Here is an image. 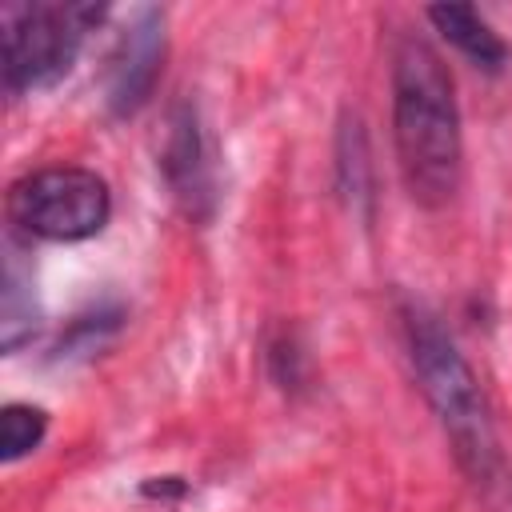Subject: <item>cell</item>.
Segmentation results:
<instances>
[{
    "mask_svg": "<svg viewBox=\"0 0 512 512\" xmlns=\"http://www.w3.org/2000/svg\"><path fill=\"white\" fill-rule=\"evenodd\" d=\"M392 148L412 204L448 208L464 180V120L444 56L416 32L392 44Z\"/></svg>",
    "mask_w": 512,
    "mask_h": 512,
    "instance_id": "1",
    "label": "cell"
},
{
    "mask_svg": "<svg viewBox=\"0 0 512 512\" xmlns=\"http://www.w3.org/2000/svg\"><path fill=\"white\" fill-rule=\"evenodd\" d=\"M400 328H404V348H408V364L416 376L420 396L428 400L456 468L464 472V480L496 500L512 492V464L504 456L488 396L480 388L476 368L468 364V356L460 352L456 336L444 328V320L416 296L400 300Z\"/></svg>",
    "mask_w": 512,
    "mask_h": 512,
    "instance_id": "2",
    "label": "cell"
},
{
    "mask_svg": "<svg viewBox=\"0 0 512 512\" xmlns=\"http://www.w3.org/2000/svg\"><path fill=\"white\" fill-rule=\"evenodd\" d=\"M108 20V4L92 0H32L0 8L4 40V88L8 96H32L56 88L80 60L88 32Z\"/></svg>",
    "mask_w": 512,
    "mask_h": 512,
    "instance_id": "3",
    "label": "cell"
},
{
    "mask_svg": "<svg viewBox=\"0 0 512 512\" xmlns=\"http://www.w3.org/2000/svg\"><path fill=\"white\" fill-rule=\"evenodd\" d=\"M8 220L20 236L40 244H80L108 228L112 188L96 168L48 164L24 172L8 188Z\"/></svg>",
    "mask_w": 512,
    "mask_h": 512,
    "instance_id": "4",
    "label": "cell"
},
{
    "mask_svg": "<svg viewBox=\"0 0 512 512\" xmlns=\"http://www.w3.org/2000/svg\"><path fill=\"white\" fill-rule=\"evenodd\" d=\"M160 180L172 196V204L192 224H208L220 208V176H216V152L204 124V112L192 96H180L164 116V136L156 152Z\"/></svg>",
    "mask_w": 512,
    "mask_h": 512,
    "instance_id": "5",
    "label": "cell"
},
{
    "mask_svg": "<svg viewBox=\"0 0 512 512\" xmlns=\"http://www.w3.org/2000/svg\"><path fill=\"white\" fill-rule=\"evenodd\" d=\"M164 56H168L164 8H156V4L132 8L108 48V60H104V104L112 116L128 120L152 100L160 72H164Z\"/></svg>",
    "mask_w": 512,
    "mask_h": 512,
    "instance_id": "6",
    "label": "cell"
},
{
    "mask_svg": "<svg viewBox=\"0 0 512 512\" xmlns=\"http://www.w3.org/2000/svg\"><path fill=\"white\" fill-rule=\"evenodd\" d=\"M424 16L472 68H480L488 76H500L508 68L512 48L488 24V16L480 8H472V4H432V8H424Z\"/></svg>",
    "mask_w": 512,
    "mask_h": 512,
    "instance_id": "7",
    "label": "cell"
},
{
    "mask_svg": "<svg viewBox=\"0 0 512 512\" xmlns=\"http://www.w3.org/2000/svg\"><path fill=\"white\" fill-rule=\"evenodd\" d=\"M40 332V300L32 292V272L16 264V256L4 260L0 276V348L16 356L24 344H32Z\"/></svg>",
    "mask_w": 512,
    "mask_h": 512,
    "instance_id": "8",
    "label": "cell"
},
{
    "mask_svg": "<svg viewBox=\"0 0 512 512\" xmlns=\"http://www.w3.org/2000/svg\"><path fill=\"white\" fill-rule=\"evenodd\" d=\"M336 172H340V192L348 196L352 212L372 208V152H368V136H364V124L360 116H344L340 124V136H336Z\"/></svg>",
    "mask_w": 512,
    "mask_h": 512,
    "instance_id": "9",
    "label": "cell"
},
{
    "mask_svg": "<svg viewBox=\"0 0 512 512\" xmlns=\"http://www.w3.org/2000/svg\"><path fill=\"white\" fill-rule=\"evenodd\" d=\"M48 436V408L32 404V400H8L0 408V460L4 464H20L24 456H32Z\"/></svg>",
    "mask_w": 512,
    "mask_h": 512,
    "instance_id": "10",
    "label": "cell"
},
{
    "mask_svg": "<svg viewBox=\"0 0 512 512\" xmlns=\"http://www.w3.org/2000/svg\"><path fill=\"white\" fill-rule=\"evenodd\" d=\"M264 360H268V376L280 392H304L308 388V376H312V360H308V348L300 340V332L292 328H280L268 336L264 344Z\"/></svg>",
    "mask_w": 512,
    "mask_h": 512,
    "instance_id": "11",
    "label": "cell"
},
{
    "mask_svg": "<svg viewBox=\"0 0 512 512\" xmlns=\"http://www.w3.org/2000/svg\"><path fill=\"white\" fill-rule=\"evenodd\" d=\"M120 320H124L120 308H92V312H84V316H76V320L68 324V336H60L56 352H60V356H64V352H92L104 336H112V332L120 328Z\"/></svg>",
    "mask_w": 512,
    "mask_h": 512,
    "instance_id": "12",
    "label": "cell"
},
{
    "mask_svg": "<svg viewBox=\"0 0 512 512\" xmlns=\"http://www.w3.org/2000/svg\"><path fill=\"white\" fill-rule=\"evenodd\" d=\"M172 492H188V484H180V476H152L144 484V496H172Z\"/></svg>",
    "mask_w": 512,
    "mask_h": 512,
    "instance_id": "13",
    "label": "cell"
}]
</instances>
